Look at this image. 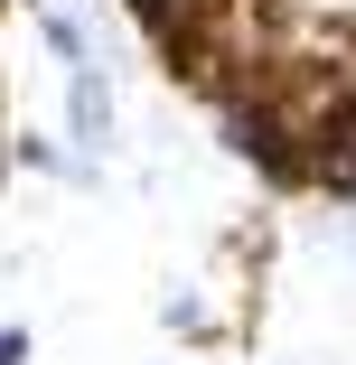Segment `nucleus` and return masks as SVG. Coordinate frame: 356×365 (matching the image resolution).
<instances>
[{"label": "nucleus", "instance_id": "nucleus-1", "mask_svg": "<svg viewBox=\"0 0 356 365\" xmlns=\"http://www.w3.org/2000/svg\"><path fill=\"white\" fill-rule=\"evenodd\" d=\"M66 140H76V160H103L122 140V94H113V66L103 56L66 66Z\"/></svg>", "mask_w": 356, "mask_h": 365}, {"label": "nucleus", "instance_id": "nucleus-2", "mask_svg": "<svg viewBox=\"0 0 356 365\" xmlns=\"http://www.w3.org/2000/svg\"><path fill=\"white\" fill-rule=\"evenodd\" d=\"M38 38H47L56 66H85V56H94V19H76L66 0H38Z\"/></svg>", "mask_w": 356, "mask_h": 365}, {"label": "nucleus", "instance_id": "nucleus-3", "mask_svg": "<svg viewBox=\"0 0 356 365\" xmlns=\"http://www.w3.org/2000/svg\"><path fill=\"white\" fill-rule=\"evenodd\" d=\"M0 365H29V328H0Z\"/></svg>", "mask_w": 356, "mask_h": 365}]
</instances>
